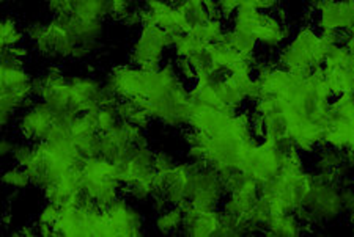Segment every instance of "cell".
I'll use <instances>...</instances> for the list:
<instances>
[{"instance_id": "8d00e7d4", "label": "cell", "mask_w": 354, "mask_h": 237, "mask_svg": "<svg viewBox=\"0 0 354 237\" xmlns=\"http://www.w3.org/2000/svg\"><path fill=\"white\" fill-rule=\"evenodd\" d=\"M13 236L16 237H33V236H38V229L37 227H24L18 233H13Z\"/></svg>"}, {"instance_id": "74e56055", "label": "cell", "mask_w": 354, "mask_h": 237, "mask_svg": "<svg viewBox=\"0 0 354 237\" xmlns=\"http://www.w3.org/2000/svg\"><path fill=\"white\" fill-rule=\"evenodd\" d=\"M187 2H191V0H169L170 5H174L175 8H180L183 5H186Z\"/></svg>"}, {"instance_id": "4fadbf2b", "label": "cell", "mask_w": 354, "mask_h": 237, "mask_svg": "<svg viewBox=\"0 0 354 237\" xmlns=\"http://www.w3.org/2000/svg\"><path fill=\"white\" fill-rule=\"evenodd\" d=\"M263 16L265 13H261L260 10H257L254 7H245L244 5V7L236 8L235 14H233L232 29L252 33L255 37L257 32L260 29L261 22H263Z\"/></svg>"}, {"instance_id": "5b68a950", "label": "cell", "mask_w": 354, "mask_h": 237, "mask_svg": "<svg viewBox=\"0 0 354 237\" xmlns=\"http://www.w3.org/2000/svg\"><path fill=\"white\" fill-rule=\"evenodd\" d=\"M172 46V33L162 30L158 25L140 27L139 35L131 49L129 63L147 71H156L161 68L165 49Z\"/></svg>"}, {"instance_id": "6da1fadb", "label": "cell", "mask_w": 354, "mask_h": 237, "mask_svg": "<svg viewBox=\"0 0 354 237\" xmlns=\"http://www.w3.org/2000/svg\"><path fill=\"white\" fill-rule=\"evenodd\" d=\"M32 79L24 61H2L0 68V123L8 127L18 112L35 103L32 94Z\"/></svg>"}, {"instance_id": "1f68e13d", "label": "cell", "mask_w": 354, "mask_h": 237, "mask_svg": "<svg viewBox=\"0 0 354 237\" xmlns=\"http://www.w3.org/2000/svg\"><path fill=\"white\" fill-rule=\"evenodd\" d=\"M60 216V207L54 205V203H48L46 201V205L43 206L41 211L38 214V222L39 223H48V225H55L57 218Z\"/></svg>"}, {"instance_id": "cb8c5ba5", "label": "cell", "mask_w": 354, "mask_h": 237, "mask_svg": "<svg viewBox=\"0 0 354 237\" xmlns=\"http://www.w3.org/2000/svg\"><path fill=\"white\" fill-rule=\"evenodd\" d=\"M172 48L178 59H189L192 54H196L197 50L205 48V44L200 41L198 38L194 37L191 32H187V33H176V35H174Z\"/></svg>"}, {"instance_id": "4316f807", "label": "cell", "mask_w": 354, "mask_h": 237, "mask_svg": "<svg viewBox=\"0 0 354 237\" xmlns=\"http://www.w3.org/2000/svg\"><path fill=\"white\" fill-rule=\"evenodd\" d=\"M95 115H96V126H98L100 134L111 131V129L120 121L115 105L100 107V109L95 112Z\"/></svg>"}, {"instance_id": "30bf717a", "label": "cell", "mask_w": 354, "mask_h": 237, "mask_svg": "<svg viewBox=\"0 0 354 237\" xmlns=\"http://www.w3.org/2000/svg\"><path fill=\"white\" fill-rule=\"evenodd\" d=\"M318 13L322 30L354 33V0H328Z\"/></svg>"}, {"instance_id": "7c38bea8", "label": "cell", "mask_w": 354, "mask_h": 237, "mask_svg": "<svg viewBox=\"0 0 354 237\" xmlns=\"http://www.w3.org/2000/svg\"><path fill=\"white\" fill-rule=\"evenodd\" d=\"M302 233H304V225L295 212L274 216L263 231V234L270 237H293Z\"/></svg>"}, {"instance_id": "484cf974", "label": "cell", "mask_w": 354, "mask_h": 237, "mask_svg": "<svg viewBox=\"0 0 354 237\" xmlns=\"http://www.w3.org/2000/svg\"><path fill=\"white\" fill-rule=\"evenodd\" d=\"M2 181L5 187L16 189V190H24L32 184L27 170L24 167H19V165L8 167L2 174Z\"/></svg>"}, {"instance_id": "ac0fdd59", "label": "cell", "mask_w": 354, "mask_h": 237, "mask_svg": "<svg viewBox=\"0 0 354 237\" xmlns=\"http://www.w3.org/2000/svg\"><path fill=\"white\" fill-rule=\"evenodd\" d=\"M183 225V209L180 206H170L158 214L155 220L156 231L162 234H172L181 229Z\"/></svg>"}, {"instance_id": "f546056e", "label": "cell", "mask_w": 354, "mask_h": 237, "mask_svg": "<svg viewBox=\"0 0 354 237\" xmlns=\"http://www.w3.org/2000/svg\"><path fill=\"white\" fill-rule=\"evenodd\" d=\"M139 3L140 0H109L111 16L118 21L123 14H127L129 10L139 7Z\"/></svg>"}, {"instance_id": "8fae6325", "label": "cell", "mask_w": 354, "mask_h": 237, "mask_svg": "<svg viewBox=\"0 0 354 237\" xmlns=\"http://www.w3.org/2000/svg\"><path fill=\"white\" fill-rule=\"evenodd\" d=\"M288 37H290L288 27L283 24V21L279 19L277 16L265 13L263 22H261L260 29L255 35L257 41L265 48L276 49V48H281L282 44L287 41Z\"/></svg>"}, {"instance_id": "44dd1931", "label": "cell", "mask_w": 354, "mask_h": 237, "mask_svg": "<svg viewBox=\"0 0 354 237\" xmlns=\"http://www.w3.org/2000/svg\"><path fill=\"white\" fill-rule=\"evenodd\" d=\"M187 60H189V63L192 65L194 71H196V79L208 76V74H211V72H214L216 70H221V68L216 65L209 46H205L200 50H197V52L192 54Z\"/></svg>"}, {"instance_id": "3957f363", "label": "cell", "mask_w": 354, "mask_h": 237, "mask_svg": "<svg viewBox=\"0 0 354 237\" xmlns=\"http://www.w3.org/2000/svg\"><path fill=\"white\" fill-rule=\"evenodd\" d=\"M82 190L101 209H106L122 195V183L117 179V165L104 157H87L81 163Z\"/></svg>"}, {"instance_id": "836d02e7", "label": "cell", "mask_w": 354, "mask_h": 237, "mask_svg": "<svg viewBox=\"0 0 354 237\" xmlns=\"http://www.w3.org/2000/svg\"><path fill=\"white\" fill-rule=\"evenodd\" d=\"M43 2L53 14H66L68 0H43Z\"/></svg>"}, {"instance_id": "e0dca14e", "label": "cell", "mask_w": 354, "mask_h": 237, "mask_svg": "<svg viewBox=\"0 0 354 237\" xmlns=\"http://www.w3.org/2000/svg\"><path fill=\"white\" fill-rule=\"evenodd\" d=\"M191 33L196 38H198L205 46H209V44L221 43L222 38H224V25H222V19H209L205 22V24L196 25L191 30Z\"/></svg>"}, {"instance_id": "ba28073f", "label": "cell", "mask_w": 354, "mask_h": 237, "mask_svg": "<svg viewBox=\"0 0 354 237\" xmlns=\"http://www.w3.org/2000/svg\"><path fill=\"white\" fill-rule=\"evenodd\" d=\"M71 87V109L76 114H85V112H96L102 107V98H104V82L98 79L82 74L70 77Z\"/></svg>"}, {"instance_id": "4dcf8cb0", "label": "cell", "mask_w": 354, "mask_h": 237, "mask_svg": "<svg viewBox=\"0 0 354 237\" xmlns=\"http://www.w3.org/2000/svg\"><path fill=\"white\" fill-rule=\"evenodd\" d=\"M117 114L122 121H131V118L136 115V112L140 109L139 105L136 104L134 99H118V103L115 104Z\"/></svg>"}, {"instance_id": "277c9868", "label": "cell", "mask_w": 354, "mask_h": 237, "mask_svg": "<svg viewBox=\"0 0 354 237\" xmlns=\"http://www.w3.org/2000/svg\"><path fill=\"white\" fill-rule=\"evenodd\" d=\"M330 44L312 29H301L279 55V66L288 71H313L323 66Z\"/></svg>"}, {"instance_id": "7402d4cb", "label": "cell", "mask_w": 354, "mask_h": 237, "mask_svg": "<svg viewBox=\"0 0 354 237\" xmlns=\"http://www.w3.org/2000/svg\"><path fill=\"white\" fill-rule=\"evenodd\" d=\"M228 76V74H227ZM216 92H218L219 99L224 103L227 107H232V109L238 110L239 107L244 104V101H248L241 90L236 88L233 83L225 77V81H222L214 85Z\"/></svg>"}, {"instance_id": "d590c367", "label": "cell", "mask_w": 354, "mask_h": 237, "mask_svg": "<svg viewBox=\"0 0 354 237\" xmlns=\"http://www.w3.org/2000/svg\"><path fill=\"white\" fill-rule=\"evenodd\" d=\"M15 143H16L15 140L7 137V135L2 138V143H0V154H2L3 159H8V157H11V154H13Z\"/></svg>"}, {"instance_id": "e575fe53", "label": "cell", "mask_w": 354, "mask_h": 237, "mask_svg": "<svg viewBox=\"0 0 354 237\" xmlns=\"http://www.w3.org/2000/svg\"><path fill=\"white\" fill-rule=\"evenodd\" d=\"M176 66H178V72L181 76H185L186 79H196V71H194V68L187 59H178Z\"/></svg>"}, {"instance_id": "2e32d148", "label": "cell", "mask_w": 354, "mask_h": 237, "mask_svg": "<svg viewBox=\"0 0 354 237\" xmlns=\"http://www.w3.org/2000/svg\"><path fill=\"white\" fill-rule=\"evenodd\" d=\"M26 35L30 41L32 48L37 50L38 55L44 59H49V43H48V33H46V24L39 19L30 21L26 25Z\"/></svg>"}, {"instance_id": "d6986e66", "label": "cell", "mask_w": 354, "mask_h": 237, "mask_svg": "<svg viewBox=\"0 0 354 237\" xmlns=\"http://www.w3.org/2000/svg\"><path fill=\"white\" fill-rule=\"evenodd\" d=\"M74 16L87 21H104L111 16L109 0H84Z\"/></svg>"}, {"instance_id": "d4e9b609", "label": "cell", "mask_w": 354, "mask_h": 237, "mask_svg": "<svg viewBox=\"0 0 354 237\" xmlns=\"http://www.w3.org/2000/svg\"><path fill=\"white\" fill-rule=\"evenodd\" d=\"M211 54H213L216 65H218L221 70L224 71H230L232 66L236 63V61L243 57L241 54L236 52L235 49L227 46L224 43H216V44H209Z\"/></svg>"}, {"instance_id": "9c48e42d", "label": "cell", "mask_w": 354, "mask_h": 237, "mask_svg": "<svg viewBox=\"0 0 354 237\" xmlns=\"http://www.w3.org/2000/svg\"><path fill=\"white\" fill-rule=\"evenodd\" d=\"M183 225L180 233L194 237H213L218 234L222 212L218 209L203 211L196 206H183Z\"/></svg>"}, {"instance_id": "83f0119b", "label": "cell", "mask_w": 354, "mask_h": 237, "mask_svg": "<svg viewBox=\"0 0 354 237\" xmlns=\"http://www.w3.org/2000/svg\"><path fill=\"white\" fill-rule=\"evenodd\" d=\"M33 151H35V145L32 142H28V140L22 138L18 140V142L15 143V150H13V154H11V161L16 165L19 167H27L28 162L32 161L33 157Z\"/></svg>"}, {"instance_id": "603a6c76", "label": "cell", "mask_w": 354, "mask_h": 237, "mask_svg": "<svg viewBox=\"0 0 354 237\" xmlns=\"http://www.w3.org/2000/svg\"><path fill=\"white\" fill-rule=\"evenodd\" d=\"M24 39V33H22L18 22L10 16H5L0 24V46L2 48H15L19 46Z\"/></svg>"}, {"instance_id": "8992f818", "label": "cell", "mask_w": 354, "mask_h": 237, "mask_svg": "<svg viewBox=\"0 0 354 237\" xmlns=\"http://www.w3.org/2000/svg\"><path fill=\"white\" fill-rule=\"evenodd\" d=\"M57 124V115L55 109L46 104L44 101L41 103H33L28 109L22 110V114L16 123V129L22 138L28 140L32 143L44 142L53 132V129Z\"/></svg>"}, {"instance_id": "7a4b0ae2", "label": "cell", "mask_w": 354, "mask_h": 237, "mask_svg": "<svg viewBox=\"0 0 354 237\" xmlns=\"http://www.w3.org/2000/svg\"><path fill=\"white\" fill-rule=\"evenodd\" d=\"M345 212L342 189L334 183L319 179L313 174L312 189L298 211L295 214L304 225V228L323 227L334 223Z\"/></svg>"}, {"instance_id": "f1b7e54d", "label": "cell", "mask_w": 354, "mask_h": 237, "mask_svg": "<svg viewBox=\"0 0 354 237\" xmlns=\"http://www.w3.org/2000/svg\"><path fill=\"white\" fill-rule=\"evenodd\" d=\"M176 165L174 156L167 151H156L155 152V170L161 174H167L172 172Z\"/></svg>"}, {"instance_id": "5bb4252c", "label": "cell", "mask_w": 354, "mask_h": 237, "mask_svg": "<svg viewBox=\"0 0 354 237\" xmlns=\"http://www.w3.org/2000/svg\"><path fill=\"white\" fill-rule=\"evenodd\" d=\"M221 43L233 48L241 55H254L257 44H259V41H257V38L252 35V33L241 32L236 29L225 30L224 38H222Z\"/></svg>"}, {"instance_id": "52a82bcc", "label": "cell", "mask_w": 354, "mask_h": 237, "mask_svg": "<svg viewBox=\"0 0 354 237\" xmlns=\"http://www.w3.org/2000/svg\"><path fill=\"white\" fill-rule=\"evenodd\" d=\"M107 236H140L144 234L145 220L142 212L134 205L120 196L112 205L104 209Z\"/></svg>"}, {"instance_id": "9a60e30c", "label": "cell", "mask_w": 354, "mask_h": 237, "mask_svg": "<svg viewBox=\"0 0 354 237\" xmlns=\"http://www.w3.org/2000/svg\"><path fill=\"white\" fill-rule=\"evenodd\" d=\"M178 11L183 18V22H185L186 33L191 32L196 25L205 24V22L211 19L203 0H191V2H187L186 5L180 7Z\"/></svg>"}, {"instance_id": "f35d334b", "label": "cell", "mask_w": 354, "mask_h": 237, "mask_svg": "<svg viewBox=\"0 0 354 237\" xmlns=\"http://www.w3.org/2000/svg\"><path fill=\"white\" fill-rule=\"evenodd\" d=\"M19 2V0H3V3H16Z\"/></svg>"}, {"instance_id": "d6a6232c", "label": "cell", "mask_w": 354, "mask_h": 237, "mask_svg": "<svg viewBox=\"0 0 354 237\" xmlns=\"http://www.w3.org/2000/svg\"><path fill=\"white\" fill-rule=\"evenodd\" d=\"M342 198H344V209L348 216L354 214V184L350 187L342 189Z\"/></svg>"}, {"instance_id": "ffe728a7", "label": "cell", "mask_w": 354, "mask_h": 237, "mask_svg": "<svg viewBox=\"0 0 354 237\" xmlns=\"http://www.w3.org/2000/svg\"><path fill=\"white\" fill-rule=\"evenodd\" d=\"M257 198L259 196L245 194H230L228 198L222 203V212L228 214V216H245L254 207Z\"/></svg>"}]
</instances>
